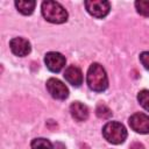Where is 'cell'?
<instances>
[{
	"label": "cell",
	"mask_w": 149,
	"mask_h": 149,
	"mask_svg": "<svg viewBox=\"0 0 149 149\" xmlns=\"http://www.w3.org/2000/svg\"><path fill=\"white\" fill-rule=\"evenodd\" d=\"M10 50L14 55L24 57L30 52V43L23 37H14L9 42Z\"/></svg>",
	"instance_id": "8"
},
{
	"label": "cell",
	"mask_w": 149,
	"mask_h": 149,
	"mask_svg": "<svg viewBox=\"0 0 149 149\" xmlns=\"http://www.w3.org/2000/svg\"><path fill=\"white\" fill-rule=\"evenodd\" d=\"M44 63L51 72H59L65 66V57L59 52H48L44 57Z\"/></svg>",
	"instance_id": "7"
},
{
	"label": "cell",
	"mask_w": 149,
	"mask_h": 149,
	"mask_svg": "<svg viewBox=\"0 0 149 149\" xmlns=\"http://www.w3.org/2000/svg\"><path fill=\"white\" fill-rule=\"evenodd\" d=\"M64 78L69 84H71L74 87H78L83 83V73L81 70L76 65H70L65 69Z\"/></svg>",
	"instance_id": "9"
},
{
	"label": "cell",
	"mask_w": 149,
	"mask_h": 149,
	"mask_svg": "<svg viewBox=\"0 0 149 149\" xmlns=\"http://www.w3.org/2000/svg\"><path fill=\"white\" fill-rule=\"evenodd\" d=\"M85 7L86 10L94 17L102 19L105 17L111 9L109 2L105 0H91V1H85Z\"/></svg>",
	"instance_id": "4"
},
{
	"label": "cell",
	"mask_w": 149,
	"mask_h": 149,
	"mask_svg": "<svg viewBox=\"0 0 149 149\" xmlns=\"http://www.w3.org/2000/svg\"><path fill=\"white\" fill-rule=\"evenodd\" d=\"M31 149H54V147L49 140L43 139V137H38V139L33 140Z\"/></svg>",
	"instance_id": "12"
},
{
	"label": "cell",
	"mask_w": 149,
	"mask_h": 149,
	"mask_svg": "<svg viewBox=\"0 0 149 149\" xmlns=\"http://www.w3.org/2000/svg\"><path fill=\"white\" fill-rule=\"evenodd\" d=\"M47 90L52 98L58 100H64L69 95V90L65 84L56 78H50L47 80Z\"/></svg>",
	"instance_id": "5"
},
{
	"label": "cell",
	"mask_w": 149,
	"mask_h": 149,
	"mask_svg": "<svg viewBox=\"0 0 149 149\" xmlns=\"http://www.w3.org/2000/svg\"><path fill=\"white\" fill-rule=\"evenodd\" d=\"M135 8L137 13L142 16H149V1L148 0H139L135 2Z\"/></svg>",
	"instance_id": "13"
},
{
	"label": "cell",
	"mask_w": 149,
	"mask_h": 149,
	"mask_svg": "<svg viewBox=\"0 0 149 149\" xmlns=\"http://www.w3.org/2000/svg\"><path fill=\"white\" fill-rule=\"evenodd\" d=\"M137 100L140 102V105L149 112V91L148 90H142L139 92L137 94Z\"/></svg>",
	"instance_id": "14"
},
{
	"label": "cell",
	"mask_w": 149,
	"mask_h": 149,
	"mask_svg": "<svg viewBox=\"0 0 149 149\" xmlns=\"http://www.w3.org/2000/svg\"><path fill=\"white\" fill-rule=\"evenodd\" d=\"M140 61H141L142 65L149 71V51H143L140 55Z\"/></svg>",
	"instance_id": "16"
},
{
	"label": "cell",
	"mask_w": 149,
	"mask_h": 149,
	"mask_svg": "<svg viewBox=\"0 0 149 149\" xmlns=\"http://www.w3.org/2000/svg\"><path fill=\"white\" fill-rule=\"evenodd\" d=\"M41 9L44 19L51 23H63L68 20V12L61 3L56 1L42 2Z\"/></svg>",
	"instance_id": "2"
},
{
	"label": "cell",
	"mask_w": 149,
	"mask_h": 149,
	"mask_svg": "<svg viewBox=\"0 0 149 149\" xmlns=\"http://www.w3.org/2000/svg\"><path fill=\"white\" fill-rule=\"evenodd\" d=\"M102 135L109 143L120 144L126 140L127 130L122 123L116 121H109L104 126Z\"/></svg>",
	"instance_id": "3"
},
{
	"label": "cell",
	"mask_w": 149,
	"mask_h": 149,
	"mask_svg": "<svg viewBox=\"0 0 149 149\" xmlns=\"http://www.w3.org/2000/svg\"><path fill=\"white\" fill-rule=\"evenodd\" d=\"M15 6L17 8V10L23 14V15H30L34 9H35V6H36V2L35 1H30V0H19V1H15Z\"/></svg>",
	"instance_id": "11"
},
{
	"label": "cell",
	"mask_w": 149,
	"mask_h": 149,
	"mask_svg": "<svg viewBox=\"0 0 149 149\" xmlns=\"http://www.w3.org/2000/svg\"><path fill=\"white\" fill-rule=\"evenodd\" d=\"M95 113H97L98 118L104 119V120L109 119V118L112 116V111H111L106 105H102V104H100V105L97 106V108H95Z\"/></svg>",
	"instance_id": "15"
},
{
	"label": "cell",
	"mask_w": 149,
	"mask_h": 149,
	"mask_svg": "<svg viewBox=\"0 0 149 149\" xmlns=\"http://www.w3.org/2000/svg\"><path fill=\"white\" fill-rule=\"evenodd\" d=\"M86 81H87L88 87L94 92H102L108 86V79H107L106 71L98 63H93L88 68Z\"/></svg>",
	"instance_id": "1"
},
{
	"label": "cell",
	"mask_w": 149,
	"mask_h": 149,
	"mask_svg": "<svg viewBox=\"0 0 149 149\" xmlns=\"http://www.w3.org/2000/svg\"><path fill=\"white\" fill-rule=\"evenodd\" d=\"M130 128L140 134L149 133V116L144 113H135L129 118Z\"/></svg>",
	"instance_id": "6"
},
{
	"label": "cell",
	"mask_w": 149,
	"mask_h": 149,
	"mask_svg": "<svg viewBox=\"0 0 149 149\" xmlns=\"http://www.w3.org/2000/svg\"><path fill=\"white\" fill-rule=\"evenodd\" d=\"M130 149H144L143 148V146L142 144H140V143H133L132 146H130Z\"/></svg>",
	"instance_id": "17"
},
{
	"label": "cell",
	"mask_w": 149,
	"mask_h": 149,
	"mask_svg": "<svg viewBox=\"0 0 149 149\" xmlns=\"http://www.w3.org/2000/svg\"><path fill=\"white\" fill-rule=\"evenodd\" d=\"M70 113H71L72 118L77 121H85L88 118V108L79 101H76V102L71 104Z\"/></svg>",
	"instance_id": "10"
}]
</instances>
